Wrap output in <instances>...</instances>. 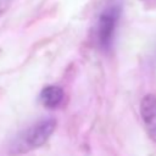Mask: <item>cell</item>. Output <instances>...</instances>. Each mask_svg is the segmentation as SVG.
<instances>
[{"instance_id":"2","label":"cell","mask_w":156,"mask_h":156,"mask_svg":"<svg viewBox=\"0 0 156 156\" xmlns=\"http://www.w3.org/2000/svg\"><path fill=\"white\" fill-rule=\"evenodd\" d=\"M118 9L116 7H108L106 9L99 17L98 21V28H96V37L99 44L107 49L113 39L116 24L118 21Z\"/></svg>"},{"instance_id":"1","label":"cell","mask_w":156,"mask_h":156,"mask_svg":"<svg viewBox=\"0 0 156 156\" xmlns=\"http://www.w3.org/2000/svg\"><path fill=\"white\" fill-rule=\"evenodd\" d=\"M55 128L56 121L54 118H45L34 123L18 136L13 144V150L16 152H27L41 146L51 136Z\"/></svg>"},{"instance_id":"4","label":"cell","mask_w":156,"mask_h":156,"mask_svg":"<svg viewBox=\"0 0 156 156\" xmlns=\"http://www.w3.org/2000/svg\"><path fill=\"white\" fill-rule=\"evenodd\" d=\"M63 96H65V93H63L61 87H58V85H46L40 91L39 100L45 107L55 108L62 102Z\"/></svg>"},{"instance_id":"3","label":"cell","mask_w":156,"mask_h":156,"mask_svg":"<svg viewBox=\"0 0 156 156\" xmlns=\"http://www.w3.org/2000/svg\"><path fill=\"white\" fill-rule=\"evenodd\" d=\"M140 116L149 136L156 143V95L147 94L140 102Z\"/></svg>"}]
</instances>
